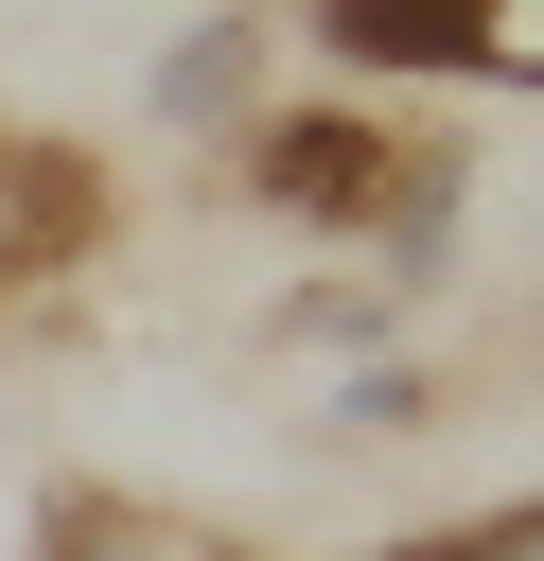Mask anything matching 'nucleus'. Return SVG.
I'll use <instances>...</instances> for the list:
<instances>
[{
    "mask_svg": "<svg viewBox=\"0 0 544 561\" xmlns=\"http://www.w3.org/2000/svg\"><path fill=\"white\" fill-rule=\"evenodd\" d=\"M386 175H404V123H386L369 88H263V105L228 123V193H246L263 228H298L316 263L386 210Z\"/></svg>",
    "mask_w": 544,
    "mask_h": 561,
    "instance_id": "f257e3e1",
    "label": "nucleus"
},
{
    "mask_svg": "<svg viewBox=\"0 0 544 561\" xmlns=\"http://www.w3.org/2000/svg\"><path fill=\"white\" fill-rule=\"evenodd\" d=\"M404 316H421L404 280H369V263H316V280L263 316V351H281V368H351V351H404Z\"/></svg>",
    "mask_w": 544,
    "mask_h": 561,
    "instance_id": "0eeeda50",
    "label": "nucleus"
},
{
    "mask_svg": "<svg viewBox=\"0 0 544 561\" xmlns=\"http://www.w3.org/2000/svg\"><path fill=\"white\" fill-rule=\"evenodd\" d=\"M369 561H544V508H526V491H491L474 526H404V543H369Z\"/></svg>",
    "mask_w": 544,
    "mask_h": 561,
    "instance_id": "6e6552de",
    "label": "nucleus"
},
{
    "mask_svg": "<svg viewBox=\"0 0 544 561\" xmlns=\"http://www.w3.org/2000/svg\"><path fill=\"white\" fill-rule=\"evenodd\" d=\"M211 561H263V543H211Z\"/></svg>",
    "mask_w": 544,
    "mask_h": 561,
    "instance_id": "1a4fd4ad",
    "label": "nucleus"
},
{
    "mask_svg": "<svg viewBox=\"0 0 544 561\" xmlns=\"http://www.w3.org/2000/svg\"><path fill=\"white\" fill-rule=\"evenodd\" d=\"M333 88H544V0H281Z\"/></svg>",
    "mask_w": 544,
    "mask_h": 561,
    "instance_id": "f03ea898",
    "label": "nucleus"
},
{
    "mask_svg": "<svg viewBox=\"0 0 544 561\" xmlns=\"http://www.w3.org/2000/svg\"><path fill=\"white\" fill-rule=\"evenodd\" d=\"M263 53H281V0H211L193 35H158V70H140V123L228 158V123L263 105Z\"/></svg>",
    "mask_w": 544,
    "mask_h": 561,
    "instance_id": "20e7f679",
    "label": "nucleus"
},
{
    "mask_svg": "<svg viewBox=\"0 0 544 561\" xmlns=\"http://www.w3.org/2000/svg\"><path fill=\"white\" fill-rule=\"evenodd\" d=\"M456 403H474V368H456V351H351V368L316 386V421H298V438H316V456H386V438H439Z\"/></svg>",
    "mask_w": 544,
    "mask_h": 561,
    "instance_id": "39448f33",
    "label": "nucleus"
},
{
    "mask_svg": "<svg viewBox=\"0 0 544 561\" xmlns=\"http://www.w3.org/2000/svg\"><path fill=\"white\" fill-rule=\"evenodd\" d=\"M105 228H123L105 158L53 140V123H0V316H53V280H88Z\"/></svg>",
    "mask_w": 544,
    "mask_h": 561,
    "instance_id": "7ed1b4c3",
    "label": "nucleus"
},
{
    "mask_svg": "<svg viewBox=\"0 0 544 561\" xmlns=\"http://www.w3.org/2000/svg\"><path fill=\"white\" fill-rule=\"evenodd\" d=\"M228 526H193V508H158V491H123V473H53L35 491V561H211Z\"/></svg>",
    "mask_w": 544,
    "mask_h": 561,
    "instance_id": "423d86ee",
    "label": "nucleus"
}]
</instances>
